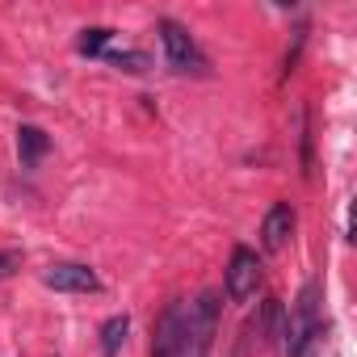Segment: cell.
Listing matches in <instances>:
<instances>
[{
    "label": "cell",
    "mask_w": 357,
    "mask_h": 357,
    "mask_svg": "<svg viewBox=\"0 0 357 357\" xmlns=\"http://www.w3.org/2000/svg\"><path fill=\"white\" fill-rule=\"evenodd\" d=\"M181 319H185V303L181 298H172L155 328H151V357H176V336H181Z\"/></svg>",
    "instance_id": "8992f818"
},
{
    "label": "cell",
    "mask_w": 357,
    "mask_h": 357,
    "mask_svg": "<svg viewBox=\"0 0 357 357\" xmlns=\"http://www.w3.org/2000/svg\"><path fill=\"white\" fill-rule=\"evenodd\" d=\"M126 332H130V315H109L101 324V357H118V349L126 344Z\"/></svg>",
    "instance_id": "9c48e42d"
},
{
    "label": "cell",
    "mask_w": 357,
    "mask_h": 357,
    "mask_svg": "<svg viewBox=\"0 0 357 357\" xmlns=\"http://www.w3.org/2000/svg\"><path fill=\"white\" fill-rule=\"evenodd\" d=\"M105 63H114L118 72H147L151 68V55H143V51H109Z\"/></svg>",
    "instance_id": "8fae6325"
},
{
    "label": "cell",
    "mask_w": 357,
    "mask_h": 357,
    "mask_svg": "<svg viewBox=\"0 0 357 357\" xmlns=\"http://www.w3.org/2000/svg\"><path fill=\"white\" fill-rule=\"evenodd\" d=\"M303 43H307V26H298V30H294V47L286 51V76L294 72V63H298V51H303Z\"/></svg>",
    "instance_id": "7c38bea8"
},
{
    "label": "cell",
    "mask_w": 357,
    "mask_h": 357,
    "mask_svg": "<svg viewBox=\"0 0 357 357\" xmlns=\"http://www.w3.org/2000/svg\"><path fill=\"white\" fill-rule=\"evenodd\" d=\"M109 43H114V30H109V26H93V30H84V34H80V43H76V51L93 59V55H101V51H105Z\"/></svg>",
    "instance_id": "30bf717a"
},
{
    "label": "cell",
    "mask_w": 357,
    "mask_h": 357,
    "mask_svg": "<svg viewBox=\"0 0 357 357\" xmlns=\"http://www.w3.org/2000/svg\"><path fill=\"white\" fill-rule=\"evenodd\" d=\"M215 328H219V294L202 290L194 303H185L181 336H176V357H206L211 344H215Z\"/></svg>",
    "instance_id": "6da1fadb"
},
{
    "label": "cell",
    "mask_w": 357,
    "mask_h": 357,
    "mask_svg": "<svg viewBox=\"0 0 357 357\" xmlns=\"http://www.w3.org/2000/svg\"><path fill=\"white\" fill-rule=\"evenodd\" d=\"M47 151H51V135L43 126H34V122H22L17 126V155H22V164L34 168Z\"/></svg>",
    "instance_id": "ba28073f"
},
{
    "label": "cell",
    "mask_w": 357,
    "mask_h": 357,
    "mask_svg": "<svg viewBox=\"0 0 357 357\" xmlns=\"http://www.w3.org/2000/svg\"><path fill=\"white\" fill-rule=\"evenodd\" d=\"M43 282L51 290H63V294H97L101 290V278L89 269V265H76V261H63V265H51L43 273Z\"/></svg>",
    "instance_id": "5b68a950"
},
{
    "label": "cell",
    "mask_w": 357,
    "mask_h": 357,
    "mask_svg": "<svg viewBox=\"0 0 357 357\" xmlns=\"http://www.w3.org/2000/svg\"><path fill=\"white\" fill-rule=\"evenodd\" d=\"M160 43H164V59H168L172 72H181V76H190V72H194V76H206V72H211L206 55L198 51L194 34H190L181 22L160 17Z\"/></svg>",
    "instance_id": "3957f363"
},
{
    "label": "cell",
    "mask_w": 357,
    "mask_h": 357,
    "mask_svg": "<svg viewBox=\"0 0 357 357\" xmlns=\"http://www.w3.org/2000/svg\"><path fill=\"white\" fill-rule=\"evenodd\" d=\"M13 269H22V252L9 248V252H0V278H9Z\"/></svg>",
    "instance_id": "4fadbf2b"
},
{
    "label": "cell",
    "mask_w": 357,
    "mask_h": 357,
    "mask_svg": "<svg viewBox=\"0 0 357 357\" xmlns=\"http://www.w3.org/2000/svg\"><path fill=\"white\" fill-rule=\"evenodd\" d=\"M294 236V206L290 202H273L265 223H261V248L265 252H282Z\"/></svg>",
    "instance_id": "52a82bcc"
},
{
    "label": "cell",
    "mask_w": 357,
    "mask_h": 357,
    "mask_svg": "<svg viewBox=\"0 0 357 357\" xmlns=\"http://www.w3.org/2000/svg\"><path fill=\"white\" fill-rule=\"evenodd\" d=\"M324 336V319H319V282L311 278L286 319V357H311L315 340Z\"/></svg>",
    "instance_id": "7a4b0ae2"
},
{
    "label": "cell",
    "mask_w": 357,
    "mask_h": 357,
    "mask_svg": "<svg viewBox=\"0 0 357 357\" xmlns=\"http://www.w3.org/2000/svg\"><path fill=\"white\" fill-rule=\"evenodd\" d=\"M261 286V257L248 248V244H236L231 248V261H227V273H223V290L231 303H248Z\"/></svg>",
    "instance_id": "277c9868"
}]
</instances>
